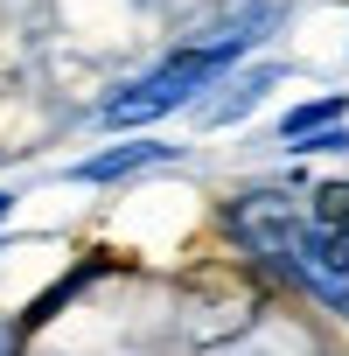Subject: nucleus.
Segmentation results:
<instances>
[{
  "mask_svg": "<svg viewBox=\"0 0 349 356\" xmlns=\"http://www.w3.org/2000/svg\"><path fill=\"white\" fill-rule=\"evenodd\" d=\"M259 29H266V8L259 15H245L238 29H224V35H210V42H182L174 56H161L147 77H133V84H119L105 105H98V126H154V119H168L174 105H196V91H217L231 70H238V56L259 42Z\"/></svg>",
  "mask_w": 349,
  "mask_h": 356,
  "instance_id": "obj_1",
  "label": "nucleus"
},
{
  "mask_svg": "<svg viewBox=\"0 0 349 356\" xmlns=\"http://www.w3.org/2000/svg\"><path fill=\"white\" fill-rule=\"evenodd\" d=\"M300 224H307V203L279 196V189H252L224 210V231L238 252H252L259 266L273 273H293V245H300Z\"/></svg>",
  "mask_w": 349,
  "mask_h": 356,
  "instance_id": "obj_2",
  "label": "nucleus"
},
{
  "mask_svg": "<svg viewBox=\"0 0 349 356\" xmlns=\"http://www.w3.org/2000/svg\"><path fill=\"white\" fill-rule=\"evenodd\" d=\"M161 161H174V147H161V140H119V147L77 161V168H70V182H126V175L161 168Z\"/></svg>",
  "mask_w": 349,
  "mask_h": 356,
  "instance_id": "obj_3",
  "label": "nucleus"
},
{
  "mask_svg": "<svg viewBox=\"0 0 349 356\" xmlns=\"http://www.w3.org/2000/svg\"><path fill=\"white\" fill-rule=\"evenodd\" d=\"M279 84V63H252V70H231L224 77V98H210L203 105V126H231V119H245L266 91Z\"/></svg>",
  "mask_w": 349,
  "mask_h": 356,
  "instance_id": "obj_4",
  "label": "nucleus"
},
{
  "mask_svg": "<svg viewBox=\"0 0 349 356\" xmlns=\"http://www.w3.org/2000/svg\"><path fill=\"white\" fill-rule=\"evenodd\" d=\"M98 273H105V259H84V266H77V273H63V280H56L49 293H35V300L22 307V321H15V328L29 335V328H42V321H56V307H70V300H77V293H84V286L98 280Z\"/></svg>",
  "mask_w": 349,
  "mask_h": 356,
  "instance_id": "obj_5",
  "label": "nucleus"
},
{
  "mask_svg": "<svg viewBox=\"0 0 349 356\" xmlns=\"http://www.w3.org/2000/svg\"><path fill=\"white\" fill-rule=\"evenodd\" d=\"M349 112V91H328V98H307V105H293L286 119H279V140L293 147V140H307V133H321V126H335Z\"/></svg>",
  "mask_w": 349,
  "mask_h": 356,
  "instance_id": "obj_6",
  "label": "nucleus"
},
{
  "mask_svg": "<svg viewBox=\"0 0 349 356\" xmlns=\"http://www.w3.org/2000/svg\"><path fill=\"white\" fill-rule=\"evenodd\" d=\"M293 154H349V126H321V133L293 140Z\"/></svg>",
  "mask_w": 349,
  "mask_h": 356,
  "instance_id": "obj_7",
  "label": "nucleus"
},
{
  "mask_svg": "<svg viewBox=\"0 0 349 356\" xmlns=\"http://www.w3.org/2000/svg\"><path fill=\"white\" fill-rule=\"evenodd\" d=\"M0 356H22V328H15L8 314H0Z\"/></svg>",
  "mask_w": 349,
  "mask_h": 356,
  "instance_id": "obj_8",
  "label": "nucleus"
},
{
  "mask_svg": "<svg viewBox=\"0 0 349 356\" xmlns=\"http://www.w3.org/2000/svg\"><path fill=\"white\" fill-rule=\"evenodd\" d=\"M15 203H22L15 189H0V224H8V217H15Z\"/></svg>",
  "mask_w": 349,
  "mask_h": 356,
  "instance_id": "obj_9",
  "label": "nucleus"
}]
</instances>
